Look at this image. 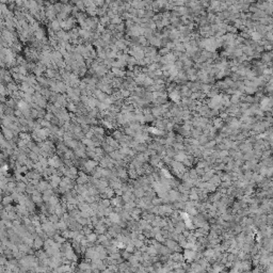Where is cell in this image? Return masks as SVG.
<instances>
[{
  "label": "cell",
  "mask_w": 273,
  "mask_h": 273,
  "mask_svg": "<svg viewBox=\"0 0 273 273\" xmlns=\"http://www.w3.org/2000/svg\"><path fill=\"white\" fill-rule=\"evenodd\" d=\"M47 162H48L49 166H52V168H56V169H58L61 164H63L62 159L59 156H57V155H54V156L49 157V158L47 159Z\"/></svg>",
  "instance_id": "cell-1"
},
{
  "label": "cell",
  "mask_w": 273,
  "mask_h": 273,
  "mask_svg": "<svg viewBox=\"0 0 273 273\" xmlns=\"http://www.w3.org/2000/svg\"><path fill=\"white\" fill-rule=\"evenodd\" d=\"M272 100L270 97H263L260 102V109L263 111H270L271 110V105H272Z\"/></svg>",
  "instance_id": "cell-2"
},
{
  "label": "cell",
  "mask_w": 273,
  "mask_h": 273,
  "mask_svg": "<svg viewBox=\"0 0 273 273\" xmlns=\"http://www.w3.org/2000/svg\"><path fill=\"white\" fill-rule=\"evenodd\" d=\"M51 189V186L49 185V183L47 181H40L39 183L37 185V190L40 192H44V191Z\"/></svg>",
  "instance_id": "cell-3"
},
{
  "label": "cell",
  "mask_w": 273,
  "mask_h": 273,
  "mask_svg": "<svg viewBox=\"0 0 273 273\" xmlns=\"http://www.w3.org/2000/svg\"><path fill=\"white\" fill-rule=\"evenodd\" d=\"M1 134H2V136L5 138V140H11L13 136H15L14 132H13L10 128H7V127H4V126H1Z\"/></svg>",
  "instance_id": "cell-4"
},
{
  "label": "cell",
  "mask_w": 273,
  "mask_h": 273,
  "mask_svg": "<svg viewBox=\"0 0 273 273\" xmlns=\"http://www.w3.org/2000/svg\"><path fill=\"white\" fill-rule=\"evenodd\" d=\"M195 258H196V251L186 249L185 254H183V259H186V260H188V261H191Z\"/></svg>",
  "instance_id": "cell-5"
},
{
  "label": "cell",
  "mask_w": 273,
  "mask_h": 273,
  "mask_svg": "<svg viewBox=\"0 0 273 273\" xmlns=\"http://www.w3.org/2000/svg\"><path fill=\"white\" fill-rule=\"evenodd\" d=\"M43 245H44V239L41 238L40 236L34 237L32 248H34L35 250H40L41 248H43Z\"/></svg>",
  "instance_id": "cell-6"
},
{
  "label": "cell",
  "mask_w": 273,
  "mask_h": 273,
  "mask_svg": "<svg viewBox=\"0 0 273 273\" xmlns=\"http://www.w3.org/2000/svg\"><path fill=\"white\" fill-rule=\"evenodd\" d=\"M31 200L33 201L35 204H42V202H43V196H42V192L35 190L31 194Z\"/></svg>",
  "instance_id": "cell-7"
},
{
  "label": "cell",
  "mask_w": 273,
  "mask_h": 273,
  "mask_svg": "<svg viewBox=\"0 0 273 273\" xmlns=\"http://www.w3.org/2000/svg\"><path fill=\"white\" fill-rule=\"evenodd\" d=\"M181 92L177 90V89H173V90L170 92V98L171 100H173L174 102H178L181 100Z\"/></svg>",
  "instance_id": "cell-8"
},
{
  "label": "cell",
  "mask_w": 273,
  "mask_h": 273,
  "mask_svg": "<svg viewBox=\"0 0 273 273\" xmlns=\"http://www.w3.org/2000/svg\"><path fill=\"white\" fill-rule=\"evenodd\" d=\"M168 198L170 200V202H176V201H179V198H181V193L178 191L171 190L168 193Z\"/></svg>",
  "instance_id": "cell-9"
},
{
  "label": "cell",
  "mask_w": 273,
  "mask_h": 273,
  "mask_svg": "<svg viewBox=\"0 0 273 273\" xmlns=\"http://www.w3.org/2000/svg\"><path fill=\"white\" fill-rule=\"evenodd\" d=\"M108 219L111 221L112 224H117L119 222V220H121V216H119V213H117V212L112 211L109 216H108Z\"/></svg>",
  "instance_id": "cell-10"
},
{
  "label": "cell",
  "mask_w": 273,
  "mask_h": 273,
  "mask_svg": "<svg viewBox=\"0 0 273 273\" xmlns=\"http://www.w3.org/2000/svg\"><path fill=\"white\" fill-rule=\"evenodd\" d=\"M110 202H111V205H112L113 207H122L123 206V198H119V195H117L116 198H110Z\"/></svg>",
  "instance_id": "cell-11"
},
{
  "label": "cell",
  "mask_w": 273,
  "mask_h": 273,
  "mask_svg": "<svg viewBox=\"0 0 273 273\" xmlns=\"http://www.w3.org/2000/svg\"><path fill=\"white\" fill-rule=\"evenodd\" d=\"M26 185H27V183H25L22 181H16L15 191H17V192H19V193H25L26 192Z\"/></svg>",
  "instance_id": "cell-12"
},
{
  "label": "cell",
  "mask_w": 273,
  "mask_h": 273,
  "mask_svg": "<svg viewBox=\"0 0 273 273\" xmlns=\"http://www.w3.org/2000/svg\"><path fill=\"white\" fill-rule=\"evenodd\" d=\"M14 202L13 201V198L11 194H4V196H2V200H1V204L3 206H7V205H10Z\"/></svg>",
  "instance_id": "cell-13"
},
{
  "label": "cell",
  "mask_w": 273,
  "mask_h": 273,
  "mask_svg": "<svg viewBox=\"0 0 273 273\" xmlns=\"http://www.w3.org/2000/svg\"><path fill=\"white\" fill-rule=\"evenodd\" d=\"M35 190H37V185L32 183L31 181H29L26 185V193H28V194H32Z\"/></svg>",
  "instance_id": "cell-14"
},
{
  "label": "cell",
  "mask_w": 273,
  "mask_h": 273,
  "mask_svg": "<svg viewBox=\"0 0 273 273\" xmlns=\"http://www.w3.org/2000/svg\"><path fill=\"white\" fill-rule=\"evenodd\" d=\"M124 132H122V131H119V130H115L114 132L112 134V136L114 138L115 140H116L117 142H119L121 140L123 139V136H124Z\"/></svg>",
  "instance_id": "cell-15"
},
{
  "label": "cell",
  "mask_w": 273,
  "mask_h": 273,
  "mask_svg": "<svg viewBox=\"0 0 273 273\" xmlns=\"http://www.w3.org/2000/svg\"><path fill=\"white\" fill-rule=\"evenodd\" d=\"M97 236L98 235L97 234H95V233H91V234H89V235H87V239H88V241L89 242H92V243H94V242H96L97 241Z\"/></svg>",
  "instance_id": "cell-16"
},
{
  "label": "cell",
  "mask_w": 273,
  "mask_h": 273,
  "mask_svg": "<svg viewBox=\"0 0 273 273\" xmlns=\"http://www.w3.org/2000/svg\"><path fill=\"white\" fill-rule=\"evenodd\" d=\"M263 62H265V63H270L271 59H272V54H271L270 51H269V52H266V51H265V54H263Z\"/></svg>",
  "instance_id": "cell-17"
},
{
  "label": "cell",
  "mask_w": 273,
  "mask_h": 273,
  "mask_svg": "<svg viewBox=\"0 0 273 273\" xmlns=\"http://www.w3.org/2000/svg\"><path fill=\"white\" fill-rule=\"evenodd\" d=\"M48 220L51 222V223H54V224H56L57 222L60 220V218L58 217V215H56V213H51V215L48 216Z\"/></svg>",
  "instance_id": "cell-18"
},
{
  "label": "cell",
  "mask_w": 273,
  "mask_h": 273,
  "mask_svg": "<svg viewBox=\"0 0 273 273\" xmlns=\"http://www.w3.org/2000/svg\"><path fill=\"white\" fill-rule=\"evenodd\" d=\"M4 270H5L4 266H1V265H0V272H4Z\"/></svg>",
  "instance_id": "cell-19"
},
{
  "label": "cell",
  "mask_w": 273,
  "mask_h": 273,
  "mask_svg": "<svg viewBox=\"0 0 273 273\" xmlns=\"http://www.w3.org/2000/svg\"><path fill=\"white\" fill-rule=\"evenodd\" d=\"M39 42L40 41H37V42H35V43H39ZM35 46H42V43H40V44H35Z\"/></svg>",
  "instance_id": "cell-20"
}]
</instances>
